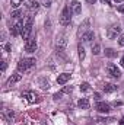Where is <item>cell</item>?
<instances>
[{"label": "cell", "instance_id": "obj_35", "mask_svg": "<svg viewBox=\"0 0 124 125\" xmlns=\"http://www.w3.org/2000/svg\"><path fill=\"white\" fill-rule=\"evenodd\" d=\"M118 125H124V118H121V121H120V124Z\"/></svg>", "mask_w": 124, "mask_h": 125}, {"label": "cell", "instance_id": "obj_20", "mask_svg": "<svg viewBox=\"0 0 124 125\" xmlns=\"http://www.w3.org/2000/svg\"><path fill=\"white\" fill-rule=\"evenodd\" d=\"M4 116H6V119H7L9 122H12L13 118H15V112H13V111H7V112L4 114Z\"/></svg>", "mask_w": 124, "mask_h": 125}, {"label": "cell", "instance_id": "obj_15", "mask_svg": "<svg viewBox=\"0 0 124 125\" xmlns=\"http://www.w3.org/2000/svg\"><path fill=\"white\" fill-rule=\"evenodd\" d=\"M115 90H117V86L115 84H112V83H105L104 84V92L105 93H112Z\"/></svg>", "mask_w": 124, "mask_h": 125}, {"label": "cell", "instance_id": "obj_11", "mask_svg": "<svg viewBox=\"0 0 124 125\" xmlns=\"http://www.w3.org/2000/svg\"><path fill=\"white\" fill-rule=\"evenodd\" d=\"M70 73H62V74H59V77H57V83L62 86V84H66L69 80H70Z\"/></svg>", "mask_w": 124, "mask_h": 125}, {"label": "cell", "instance_id": "obj_1", "mask_svg": "<svg viewBox=\"0 0 124 125\" xmlns=\"http://www.w3.org/2000/svg\"><path fill=\"white\" fill-rule=\"evenodd\" d=\"M37 60L35 58H22L21 61L18 62V71H28L29 68H32L35 65Z\"/></svg>", "mask_w": 124, "mask_h": 125}, {"label": "cell", "instance_id": "obj_2", "mask_svg": "<svg viewBox=\"0 0 124 125\" xmlns=\"http://www.w3.org/2000/svg\"><path fill=\"white\" fill-rule=\"evenodd\" d=\"M72 10H70V7L69 6H64V9H63L62 15H60V23H62L63 26H67V25H70V22H72Z\"/></svg>", "mask_w": 124, "mask_h": 125}, {"label": "cell", "instance_id": "obj_10", "mask_svg": "<svg viewBox=\"0 0 124 125\" xmlns=\"http://www.w3.org/2000/svg\"><path fill=\"white\" fill-rule=\"evenodd\" d=\"M70 10H72L73 15H80V13H82V6H80V3H79L77 0H73V1L70 3Z\"/></svg>", "mask_w": 124, "mask_h": 125}, {"label": "cell", "instance_id": "obj_3", "mask_svg": "<svg viewBox=\"0 0 124 125\" xmlns=\"http://www.w3.org/2000/svg\"><path fill=\"white\" fill-rule=\"evenodd\" d=\"M32 23H34V18H32V16H28V18H26V21H25L24 31H22V38H24V39H29V38H31Z\"/></svg>", "mask_w": 124, "mask_h": 125}, {"label": "cell", "instance_id": "obj_32", "mask_svg": "<svg viewBox=\"0 0 124 125\" xmlns=\"http://www.w3.org/2000/svg\"><path fill=\"white\" fill-rule=\"evenodd\" d=\"M93 96H95V99H96V100H99V99H101V94H99V93H95Z\"/></svg>", "mask_w": 124, "mask_h": 125}, {"label": "cell", "instance_id": "obj_31", "mask_svg": "<svg viewBox=\"0 0 124 125\" xmlns=\"http://www.w3.org/2000/svg\"><path fill=\"white\" fill-rule=\"evenodd\" d=\"M101 3H102V4H110L111 1H110V0H101Z\"/></svg>", "mask_w": 124, "mask_h": 125}, {"label": "cell", "instance_id": "obj_34", "mask_svg": "<svg viewBox=\"0 0 124 125\" xmlns=\"http://www.w3.org/2000/svg\"><path fill=\"white\" fill-rule=\"evenodd\" d=\"M86 1H88V3H91V4H93V3H95L96 0H86Z\"/></svg>", "mask_w": 124, "mask_h": 125}, {"label": "cell", "instance_id": "obj_33", "mask_svg": "<svg viewBox=\"0 0 124 125\" xmlns=\"http://www.w3.org/2000/svg\"><path fill=\"white\" fill-rule=\"evenodd\" d=\"M120 64H121V67H123V68H124V55H123V57H121V61H120Z\"/></svg>", "mask_w": 124, "mask_h": 125}, {"label": "cell", "instance_id": "obj_14", "mask_svg": "<svg viewBox=\"0 0 124 125\" xmlns=\"http://www.w3.org/2000/svg\"><path fill=\"white\" fill-rule=\"evenodd\" d=\"M38 7H39V3L37 1V0H29L28 3H26V9L28 10H38Z\"/></svg>", "mask_w": 124, "mask_h": 125}, {"label": "cell", "instance_id": "obj_22", "mask_svg": "<svg viewBox=\"0 0 124 125\" xmlns=\"http://www.w3.org/2000/svg\"><path fill=\"white\" fill-rule=\"evenodd\" d=\"M21 4H22V0H10V6L13 9H19Z\"/></svg>", "mask_w": 124, "mask_h": 125}, {"label": "cell", "instance_id": "obj_26", "mask_svg": "<svg viewBox=\"0 0 124 125\" xmlns=\"http://www.w3.org/2000/svg\"><path fill=\"white\" fill-rule=\"evenodd\" d=\"M10 50H12V45H10L9 42H7V44H4V51H7V52H9Z\"/></svg>", "mask_w": 124, "mask_h": 125}, {"label": "cell", "instance_id": "obj_17", "mask_svg": "<svg viewBox=\"0 0 124 125\" xmlns=\"http://www.w3.org/2000/svg\"><path fill=\"white\" fill-rule=\"evenodd\" d=\"M105 55H107L108 58H114V57H117V51L112 50V48H107V50H105Z\"/></svg>", "mask_w": 124, "mask_h": 125}, {"label": "cell", "instance_id": "obj_29", "mask_svg": "<svg viewBox=\"0 0 124 125\" xmlns=\"http://www.w3.org/2000/svg\"><path fill=\"white\" fill-rule=\"evenodd\" d=\"M7 68V64H6V61H1V71H4Z\"/></svg>", "mask_w": 124, "mask_h": 125}, {"label": "cell", "instance_id": "obj_30", "mask_svg": "<svg viewBox=\"0 0 124 125\" xmlns=\"http://www.w3.org/2000/svg\"><path fill=\"white\" fill-rule=\"evenodd\" d=\"M118 10H120L121 13H124V3L121 4V6H118Z\"/></svg>", "mask_w": 124, "mask_h": 125}, {"label": "cell", "instance_id": "obj_8", "mask_svg": "<svg viewBox=\"0 0 124 125\" xmlns=\"http://www.w3.org/2000/svg\"><path fill=\"white\" fill-rule=\"evenodd\" d=\"M95 109H96L98 112H101V114H108V112L111 111V106H110L108 103H105V102H98V103L95 105Z\"/></svg>", "mask_w": 124, "mask_h": 125}, {"label": "cell", "instance_id": "obj_9", "mask_svg": "<svg viewBox=\"0 0 124 125\" xmlns=\"http://www.w3.org/2000/svg\"><path fill=\"white\" fill-rule=\"evenodd\" d=\"M21 97H24V99H25V100H28L29 103H34V102L38 99V94L35 93V92H22Z\"/></svg>", "mask_w": 124, "mask_h": 125}, {"label": "cell", "instance_id": "obj_13", "mask_svg": "<svg viewBox=\"0 0 124 125\" xmlns=\"http://www.w3.org/2000/svg\"><path fill=\"white\" fill-rule=\"evenodd\" d=\"M93 38H95V33L92 31H86L82 33V41L83 42H92Z\"/></svg>", "mask_w": 124, "mask_h": 125}, {"label": "cell", "instance_id": "obj_12", "mask_svg": "<svg viewBox=\"0 0 124 125\" xmlns=\"http://www.w3.org/2000/svg\"><path fill=\"white\" fill-rule=\"evenodd\" d=\"M22 80V74H12L9 79H7V86H10V84H15V83H18V82H21Z\"/></svg>", "mask_w": 124, "mask_h": 125}, {"label": "cell", "instance_id": "obj_36", "mask_svg": "<svg viewBox=\"0 0 124 125\" xmlns=\"http://www.w3.org/2000/svg\"><path fill=\"white\" fill-rule=\"evenodd\" d=\"M114 1H117V3H121V1H123V0H114Z\"/></svg>", "mask_w": 124, "mask_h": 125}, {"label": "cell", "instance_id": "obj_5", "mask_svg": "<svg viewBox=\"0 0 124 125\" xmlns=\"http://www.w3.org/2000/svg\"><path fill=\"white\" fill-rule=\"evenodd\" d=\"M107 73L112 77V79H120L121 77V71L118 70V67L115 64H108L107 65Z\"/></svg>", "mask_w": 124, "mask_h": 125}, {"label": "cell", "instance_id": "obj_19", "mask_svg": "<svg viewBox=\"0 0 124 125\" xmlns=\"http://www.w3.org/2000/svg\"><path fill=\"white\" fill-rule=\"evenodd\" d=\"M77 51H79V58H80V60H83V58H85V48H83V45H82V44H79V45H77Z\"/></svg>", "mask_w": 124, "mask_h": 125}, {"label": "cell", "instance_id": "obj_7", "mask_svg": "<svg viewBox=\"0 0 124 125\" xmlns=\"http://www.w3.org/2000/svg\"><path fill=\"white\" fill-rule=\"evenodd\" d=\"M37 47H38V44H37V39L35 38L26 39V42H25V51L26 52H34L37 50Z\"/></svg>", "mask_w": 124, "mask_h": 125}, {"label": "cell", "instance_id": "obj_18", "mask_svg": "<svg viewBox=\"0 0 124 125\" xmlns=\"http://www.w3.org/2000/svg\"><path fill=\"white\" fill-rule=\"evenodd\" d=\"M10 16H12V19H18V18L22 16V10H21V9H15V10L10 13Z\"/></svg>", "mask_w": 124, "mask_h": 125}, {"label": "cell", "instance_id": "obj_24", "mask_svg": "<svg viewBox=\"0 0 124 125\" xmlns=\"http://www.w3.org/2000/svg\"><path fill=\"white\" fill-rule=\"evenodd\" d=\"M118 44H120V47H124V33L118 36Z\"/></svg>", "mask_w": 124, "mask_h": 125}, {"label": "cell", "instance_id": "obj_27", "mask_svg": "<svg viewBox=\"0 0 124 125\" xmlns=\"http://www.w3.org/2000/svg\"><path fill=\"white\" fill-rule=\"evenodd\" d=\"M42 1H44V6H45V7H50L53 0H42Z\"/></svg>", "mask_w": 124, "mask_h": 125}, {"label": "cell", "instance_id": "obj_16", "mask_svg": "<svg viewBox=\"0 0 124 125\" xmlns=\"http://www.w3.org/2000/svg\"><path fill=\"white\" fill-rule=\"evenodd\" d=\"M89 105H91V103H89V100H88L86 97H82V99H79V100H77V106H79V108H82V109H88V108H89Z\"/></svg>", "mask_w": 124, "mask_h": 125}, {"label": "cell", "instance_id": "obj_25", "mask_svg": "<svg viewBox=\"0 0 124 125\" xmlns=\"http://www.w3.org/2000/svg\"><path fill=\"white\" fill-rule=\"evenodd\" d=\"M72 90H73V89H72V86H67V87H64V89H63L62 92H63V93H70Z\"/></svg>", "mask_w": 124, "mask_h": 125}, {"label": "cell", "instance_id": "obj_6", "mask_svg": "<svg viewBox=\"0 0 124 125\" xmlns=\"http://www.w3.org/2000/svg\"><path fill=\"white\" fill-rule=\"evenodd\" d=\"M120 31H121L120 25L114 23V25H111V26L108 28V31H107V36H108L110 39H115V38H117V35L120 33Z\"/></svg>", "mask_w": 124, "mask_h": 125}, {"label": "cell", "instance_id": "obj_4", "mask_svg": "<svg viewBox=\"0 0 124 125\" xmlns=\"http://www.w3.org/2000/svg\"><path fill=\"white\" fill-rule=\"evenodd\" d=\"M24 26H25V23H24V21L22 19H19L13 26H12V29H10V33H12V36H18V35H22V31H24Z\"/></svg>", "mask_w": 124, "mask_h": 125}, {"label": "cell", "instance_id": "obj_21", "mask_svg": "<svg viewBox=\"0 0 124 125\" xmlns=\"http://www.w3.org/2000/svg\"><path fill=\"white\" fill-rule=\"evenodd\" d=\"M101 52V45L99 44H93L92 45V54L93 55H98Z\"/></svg>", "mask_w": 124, "mask_h": 125}, {"label": "cell", "instance_id": "obj_23", "mask_svg": "<svg viewBox=\"0 0 124 125\" xmlns=\"http://www.w3.org/2000/svg\"><path fill=\"white\" fill-rule=\"evenodd\" d=\"M80 90H82V92H89V90H91V86H89V83L83 82V83L80 84Z\"/></svg>", "mask_w": 124, "mask_h": 125}, {"label": "cell", "instance_id": "obj_28", "mask_svg": "<svg viewBox=\"0 0 124 125\" xmlns=\"http://www.w3.org/2000/svg\"><path fill=\"white\" fill-rule=\"evenodd\" d=\"M62 94H63V92H59V93H56V94H54V100H59V99L62 97Z\"/></svg>", "mask_w": 124, "mask_h": 125}]
</instances>
